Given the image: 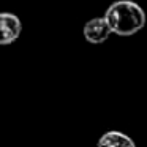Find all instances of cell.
I'll use <instances>...</instances> for the list:
<instances>
[{
	"mask_svg": "<svg viewBox=\"0 0 147 147\" xmlns=\"http://www.w3.org/2000/svg\"><path fill=\"white\" fill-rule=\"evenodd\" d=\"M105 18L108 19L112 32L120 36L134 35L146 24L144 10L131 0H119L112 3L106 10Z\"/></svg>",
	"mask_w": 147,
	"mask_h": 147,
	"instance_id": "1",
	"label": "cell"
},
{
	"mask_svg": "<svg viewBox=\"0 0 147 147\" xmlns=\"http://www.w3.org/2000/svg\"><path fill=\"white\" fill-rule=\"evenodd\" d=\"M111 33L112 29L105 16L93 18L84 26V38L89 43H93V45H100V43L106 41Z\"/></svg>",
	"mask_w": 147,
	"mask_h": 147,
	"instance_id": "2",
	"label": "cell"
},
{
	"mask_svg": "<svg viewBox=\"0 0 147 147\" xmlns=\"http://www.w3.org/2000/svg\"><path fill=\"white\" fill-rule=\"evenodd\" d=\"M0 30H2V36H0L2 45H10L16 41L22 30L19 18L11 13H2L0 14Z\"/></svg>",
	"mask_w": 147,
	"mask_h": 147,
	"instance_id": "3",
	"label": "cell"
},
{
	"mask_svg": "<svg viewBox=\"0 0 147 147\" xmlns=\"http://www.w3.org/2000/svg\"><path fill=\"white\" fill-rule=\"evenodd\" d=\"M96 147H136V144L130 136L120 131H108L100 138Z\"/></svg>",
	"mask_w": 147,
	"mask_h": 147,
	"instance_id": "4",
	"label": "cell"
}]
</instances>
